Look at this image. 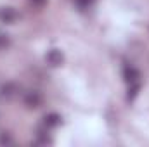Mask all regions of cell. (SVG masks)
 Segmentation results:
<instances>
[{
    "instance_id": "52a82bcc",
    "label": "cell",
    "mask_w": 149,
    "mask_h": 147,
    "mask_svg": "<svg viewBox=\"0 0 149 147\" xmlns=\"http://www.w3.org/2000/svg\"><path fill=\"white\" fill-rule=\"evenodd\" d=\"M0 144L2 146H9V144H14V140H12V137L9 133H2L0 135Z\"/></svg>"
},
{
    "instance_id": "8992f818",
    "label": "cell",
    "mask_w": 149,
    "mask_h": 147,
    "mask_svg": "<svg viewBox=\"0 0 149 147\" xmlns=\"http://www.w3.org/2000/svg\"><path fill=\"white\" fill-rule=\"evenodd\" d=\"M61 123V116L59 114H56V112H50V114H47L45 118H43V126L49 130V128H54V126H57Z\"/></svg>"
},
{
    "instance_id": "7a4b0ae2",
    "label": "cell",
    "mask_w": 149,
    "mask_h": 147,
    "mask_svg": "<svg viewBox=\"0 0 149 147\" xmlns=\"http://www.w3.org/2000/svg\"><path fill=\"white\" fill-rule=\"evenodd\" d=\"M17 92H19V87L12 81H7L0 87V101H10L17 95Z\"/></svg>"
},
{
    "instance_id": "3957f363",
    "label": "cell",
    "mask_w": 149,
    "mask_h": 147,
    "mask_svg": "<svg viewBox=\"0 0 149 147\" xmlns=\"http://www.w3.org/2000/svg\"><path fill=\"white\" fill-rule=\"evenodd\" d=\"M123 78L128 85H134V83H139L141 81V73L134 68V66H125L123 69Z\"/></svg>"
},
{
    "instance_id": "5b68a950",
    "label": "cell",
    "mask_w": 149,
    "mask_h": 147,
    "mask_svg": "<svg viewBox=\"0 0 149 147\" xmlns=\"http://www.w3.org/2000/svg\"><path fill=\"white\" fill-rule=\"evenodd\" d=\"M47 62L50 64V66H61L63 64V61H64V57H63V54H61V50H57V49H52L49 54H47Z\"/></svg>"
},
{
    "instance_id": "6da1fadb",
    "label": "cell",
    "mask_w": 149,
    "mask_h": 147,
    "mask_svg": "<svg viewBox=\"0 0 149 147\" xmlns=\"http://www.w3.org/2000/svg\"><path fill=\"white\" fill-rule=\"evenodd\" d=\"M43 104V95L37 90H30L24 94V106H28L30 109H38Z\"/></svg>"
},
{
    "instance_id": "9c48e42d",
    "label": "cell",
    "mask_w": 149,
    "mask_h": 147,
    "mask_svg": "<svg viewBox=\"0 0 149 147\" xmlns=\"http://www.w3.org/2000/svg\"><path fill=\"white\" fill-rule=\"evenodd\" d=\"M74 2H76V3H78L80 7H88V5H90V3H92L94 0H74Z\"/></svg>"
},
{
    "instance_id": "277c9868",
    "label": "cell",
    "mask_w": 149,
    "mask_h": 147,
    "mask_svg": "<svg viewBox=\"0 0 149 147\" xmlns=\"http://www.w3.org/2000/svg\"><path fill=\"white\" fill-rule=\"evenodd\" d=\"M16 19H17V12H16L12 7H5V9H0V21H2V23L12 24Z\"/></svg>"
},
{
    "instance_id": "ba28073f",
    "label": "cell",
    "mask_w": 149,
    "mask_h": 147,
    "mask_svg": "<svg viewBox=\"0 0 149 147\" xmlns=\"http://www.w3.org/2000/svg\"><path fill=\"white\" fill-rule=\"evenodd\" d=\"M30 3L35 5V7H43L47 3V0H30Z\"/></svg>"
}]
</instances>
